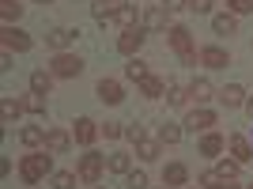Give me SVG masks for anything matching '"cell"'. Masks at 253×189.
Here are the masks:
<instances>
[{"mask_svg": "<svg viewBox=\"0 0 253 189\" xmlns=\"http://www.w3.org/2000/svg\"><path fill=\"white\" fill-rule=\"evenodd\" d=\"M163 91H167V84H163L159 76H148V80H140V94H148V98H159Z\"/></svg>", "mask_w": 253, "mask_h": 189, "instance_id": "603a6c76", "label": "cell"}, {"mask_svg": "<svg viewBox=\"0 0 253 189\" xmlns=\"http://www.w3.org/2000/svg\"><path fill=\"white\" fill-rule=\"evenodd\" d=\"M114 4H117V0H114Z\"/></svg>", "mask_w": 253, "mask_h": 189, "instance_id": "f6af8a7d", "label": "cell"}, {"mask_svg": "<svg viewBox=\"0 0 253 189\" xmlns=\"http://www.w3.org/2000/svg\"><path fill=\"white\" fill-rule=\"evenodd\" d=\"M163 182H167V186H185V182H189V170L181 167V163H167V170H163Z\"/></svg>", "mask_w": 253, "mask_h": 189, "instance_id": "9a60e30c", "label": "cell"}, {"mask_svg": "<svg viewBox=\"0 0 253 189\" xmlns=\"http://www.w3.org/2000/svg\"><path fill=\"white\" fill-rule=\"evenodd\" d=\"M49 72L61 76V80H72V76L84 72V61H80L76 53H57V57H53V64H49Z\"/></svg>", "mask_w": 253, "mask_h": 189, "instance_id": "3957f363", "label": "cell"}, {"mask_svg": "<svg viewBox=\"0 0 253 189\" xmlns=\"http://www.w3.org/2000/svg\"><path fill=\"white\" fill-rule=\"evenodd\" d=\"M95 137H98L95 121H91V117H80L76 129H72V140H76V144H95Z\"/></svg>", "mask_w": 253, "mask_h": 189, "instance_id": "7c38bea8", "label": "cell"}, {"mask_svg": "<svg viewBox=\"0 0 253 189\" xmlns=\"http://www.w3.org/2000/svg\"><path fill=\"white\" fill-rule=\"evenodd\" d=\"M125 76L128 80H148V61H140V57H128V64H125Z\"/></svg>", "mask_w": 253, "mask_h": 189, "instance_id": "44dd1931", "label": "cell"}, {"mask_svg": "<svg viewBox=\"0 0 253 189\" xmlns=\"http://www.w3.org/2000/svg\"><path fill=\"white\" fill-rule=\"evenodd\" d=\"M31 34L19 31V27H4V49H15V53H27L31 49Z\"/></svg>", "mask_w": 253, "mask_h": 189, "instance_id": "5b68a950", "label": "cell"}, {"mask_svg": "<svg viewBox=\"0 0 253 189\" xmlns=\"http://www.w3.org/2000/svg\"><path fill=\"white\" fill-rule=\"evenodd\" d=\"M72 186H76L72 170H57V174H53V189H72Z\"/></svg>", "mask_w": 253, "mask_h": 189, "instance_id": "1f68e13d", "label": "cell"}, {"mask_svg": "<svg viewBox=\"0 0 253 189\" xmlns=\"http://www.w3.org/2000/svg\"><path fill=\"white\" fill-rule=\"evenodd\" d=\"M178 140H181V129L178 125H170V121H167V125L159 129V144H178Z\"/></svg>", "mask_w": 253, "mask_h": 189, "instance_id": "4dcf8cb0", "label": "cell"}, {"mask_svg": "<svg viewBox=\"0 0 253 189\" xmlns=\"http://www.w3.org/2000/svg\"><path fill=\"white\" fill-rule=\"evenodd\" d=\"M49 170H53V151H34V155H27L19 163V178L27 182V186H38Z\"/></svg>", "mask_w": 253, "mask_h": 189, "instance_id": "6da1fadb", "label": "cell"}, {"mask_svg": "<svg viewBox=\"0 0 253 189\" xmlns=\"http://www.w3.org/2000/svg\"><path fill=\"white\" fill-rule=\"evenodd\" d=\"M201 186L204 189H238V186H234V178H223L219 170H204V174H201Z\"/></svg>", "mask_w": 253, "mask_h": 189, "instance_id": "5bb4252c", "label": "cell"}, {"mask_svg": "<svg viewBox=\"0 0 253 189\" xmlns=\"http://www.w3.org/2000/svg\"><path fill=\"white\" fill-rule=\"evenodd\" d=\"M125 178H128V189H148V174H144V170H132Z\"/></svg>", "mask_w": 253, "mask_h": 189, "instance_id": "836d02e7", "label": "cell"}, {"mask_svg": "<svg viewBox=\"0 0 253 189\" xmlns=\"http://www.w3.org/2000/svg\"><path fill=\"white\" fill-rule=\"evenodd\" d=\"M102 167H106V155H98V151H87V155L80 159V178H84V182H98Z\"/></svg>", "mask_w": 253, "mask_h": 189, "instance_id": "277c9868", "label": "cell"}, {"mask_svg": "<svg viewBox=\"0 0 253 189\" xmlns=\"http://www.w3.org/2000/svg\"><path fill=\"white\" fill-rule=\"evenodd\" d=\"M185 125H189L193 133H197V129L204 133V129L215 125V110H204V106H201V110H189V114H185Z\"/></svg>", "mask_w": 253, "mask_h": 189, "instance_id": "ba28073f", "label": "cell"}, {"mask_svg": "<svg viewBox=\"0 0 253 189\" xmlns=\"http://www.w3.org/2000/svg\"><path fill=\"white\" fill-rule=\"evenodd\" d=\"M136 151H140V159H148V163H151V159H159V140H148V137H144V140L136 144Z\"/></svg>", "mask_w": 253, "mask_h": 189, "instance_id": "f1b7e54d", "label": "cell"}, {"mask_svg": "<svg viewBox=\"0 0 253 189\" xmlns=\"http://www.w3.org/2000/svg\"><path fill=\"white\" fill-rule=\"evenodd\" d=\"M98 98H102V102H110V106H117L121 102V98H125V91H121V84H117V80H98Z\"/></svg>", "mask_w": 253, "mask_h": 189, "instance_id": "30bf717a", "label": "cell"}, {"mask_svg": "<svg viewBox=\"0 0 253 189\" xmlns=\"http://www.w3.org/2000/svg\"><path fill=\"white\" fill-rule=\"evenodd\" d=\"M250 189H253V186H250Z\"/></svg>", "mask_w": 253, "mask_h": 189, "instance_id": "bcb514c9", "label": "cell"}, {"mask_svg": "<svg viewBox=\"0 0 253 189\" xmlns=\"http://www.w3.org/2000/svg\"><path fill=\"white\" fill-rule=\"evenodd\" d=\"M125 137L132 140V144H140V140H144V129H140V125H128V129H125Z\"/></svg>", "mask_w": 253, "mask_h": 189, "instance_id": "f35d334b", "label": "cell"}, {"mask_svg": "<svg viewBox=\"0 0 253 189\" xmlns=\"http://www.w3.org/2000/svg\"><path fill=\"white\" fill-rule=\"evenodd\" d=\"M114 11H117V8H114V0H95V4H91V15H95L98 23H106Z\"/></svg>", "mask_w": 253, "mask_h": 189, "instance_id": "484cf974", "label": "cell"}, {"mask_svg": "<svg viewBox=\"0 0 253 189\" xmlns=\"http://www.w3.org/2000/svg\"><path fill=\"white\" fill-rule=\"evenodd\" d=\"M242 87H238V84H231V87H223V91H219V102L223 106H227V110H238V106H242Z\"/></svg>", "mask_w": 253, "mask_h": 189, "instance_id": "e0dca14e", "label": "cell"}, {"mask_svg": "<svg viewBox=\"0 0 253 189\" xmlns=\"http://www.w3.org/2000/svg\"><path fill=\"white\" fill-rule=\"evenodd\" d=\"M189 98L208 102V98H211V84H208V80H193V84H189Z\"/></svg>", "mask_w": 253, "mask_h": 189, "instance_id": "d4e9b609", "label": "cell"}, {"mask_svg": "<svg viewBox=\"0 0 253 189\" xmlns=\"http://www.w3.org/2000/svg\"><path fill=\"white\" fill-rule=\"evenodd\" d=\"M23 110H31V114H45V94H27V98H23Z\"/></svg>", "mask_w": 253, "mask_h": 189, "instance_id": "f546056e", "label": "cell"}, {"mask_svg": "<svg viewBox=\"0 0 253 189\" xmlns=\"http://www.w3.org/2000/svg\"><path fill=\"white\" fill-rule=\"evenodd\" d=\"M223 147H227V140H223L219 133H208V137L201 140V155H219Z\"/></svg>", "mask_w": 253, "mask_h": 189, "instance_id": "ffe728a7", "label": "cell"}, {"mask_svg": "<svg viewBox=\"0 0 253 189\" xmlns=\"http://www.w3.org/2000/svg\"><path fill=\"white\" fill-rule=\"evenodd\" d=\"M19 140H23L27 147H38V144H45V129L27 125V129H19Z\"/></svg>", "mask_w": 253, "mask_h": 189, "instance_id": "d6986e66", "label": "cell"}, {"mask_svg": "<svg viewBox=\"0 0 253 189\" xmlns=\"http://www.w3.org/2000/svg\"><path fill=\"white\" fill-rule=\"evenodd\" d=\"M185 94H189V91H178V87H174V91H170V106H181V102H185Z\"/></svg>", "mask_w": 253, "mask_h": 189, "instance_id": "ab89813d", "label": "cell"}, {"mask_svg": "<svg viewBox=\"0 0 253 189\" xmlns=\"http://www.w3.org/2000/svg\"><path fill=\"white\" fill-rule=\"evenodd\" d=\"M38 4H53V0H38Z\"/></svg>", "mask_w": 253, "mask_h": 189, "instance_id": "7bdbcfd3", "label": "cell"}, {"mask_svg": "<svg viewBox=\"0 0 253 189\" xmlns=\"http://www.w3.org/2000/svg\"><path fill=\"white\" fill-rule=\"evenodd\" d=\"M201 64H208V68H227V64H231V53L219 49V46H208V49H201Z\"/></svg>", "mask_w": 253, "mask_h": 189, "instance_id": "8fae6325", "label": "cell"}, {"mask_svg": "<svg viewBox=\"0 0 253 189\" xmlns=\"http://www.w3.org/2000/svg\"><path fill=\"white\" fill-rule=\"evenodd\" d=\"M211 31L215 34H234L238 31V19H234L231 11H227V15H215V19H211Z\"/></svg>", "mask_w": 253, "mask_h": 189, "instance_id": "7402d4cb", "label": "cell"}, {"mask_svg": "<svg viewBox=\"0 0 253 189\" xmlns=\"http://www.w3.org/2000/svg\"><path fill=\"white\" fill-rule=\"evenodd\" d=\"M163 4H167V11H178V8H189V4H185V0H163Z\"/></svg>", "mask_w": 253, "mask_h": 189, "instance_id": "60d3db41", "label": "cell"}, {"mask_svg": "<svg viewBox=\"0 0 253 189\" xmlns=\"http://www.w3.org/2000/svg\"><path fill=\"white\" fill-rule=\"evenodd\" d=\"M31 91H34V94H49V91H53V72L34 68V72H31Z\"/></svg>", "mask_w": 253, "mask_h": 189, "instance_id": "4fadbf2b", "label": "cell"}, {"mask_svg": "<svg viewBox=\"0 0 253 189\" xmlns=\"http://www.w3.org/2000/svg\"><path fill=\"white\" fill-rule=\"evenodd\" d=\"M144 23H148L151 31H163V27H167V8H151L148 15H144Z\"/></svg>", "mask_w": 253, "mask_h": 189, "instance_id": "83f0119b", "label": "cell"}, {"mask_svg": "<svg viewBox=\"0 0 253 189\" xmlns=\"http://www.w3.org/2000/svg\"><path fill=\"white\" fill-rule=\"evenodd\" d=\"M231 151H234V163H250L253 159V144L246 137H231Z\"/></svg>", "mask_w": 253, "mask_h": 189, "instance_id": "2e32d148", "label": "cell"}, {"mask_svg": "<svg viewBox=\"0 0 253 189\" xmlns=\"http://www.w3.org/2000/svg\"><path fill=\"white\" fill-rule=\"evenodd\" d=\"M189 8L197 11V15H208V11H211V0H189Z\"/></svg>", "mask_w": 253, "mask_h": 189, "instance_id": "8d00e7d4", "label": "cell"}, {"mask_svg": "<svg viewBox=\"0 0 253 189\" xmlns=\"http://www.w3.org/2000/svg\"><path fill=\"white\" fill-rule=\"evenodd\" d=\"M106 167L114 170V174H132V159H128L125 151H114V155L106 159Z\"/></svg>", "mask_w": 253, "mask_h": 189, "instance_id": "ac0fdd59", "label": "cell"}, {"mask_svg": "<svg viewBox=\"0 0 253 189\" xmlns=\"http://www.w3.org/2000/svg\"><path fill=\"white\" fill-rule=\"evenodd\" d=\"M219 174H223V178H234V174H238V163H227V159H223V163H219Z\"/></svg>", "mask_w": 253, "mask_h": 189, "instance_id": "74e56055", "label": "cell"}, {"mask_svg": "<svg viewBox=\"0 0 253 189\" xmlns=\"http://www.w3.org/2000/svg\"><path fill=\"white\" fill-rule=\"evenodd\" d=\"M170 46L181 53V64H197V57H201V53L193 49V34L185 27H170Z\"/></svg>", "mask_w": 253, "mask_h": 189, "instance_id": "7a4b0ae2", "label": "cell"}, {"mask_svg": "<svg viewBox=\"0 0 253 189\" xmlns=\"http://www.w3.org/2000/svg\"><path fill=\"white\" fill-rule=\"evenodd\" d=\"M114 19L121 23L125 31H132V27H136V8H132V4H121V8L114 11Z\"/></svg>", "mask_w": 253, "mask_h": 189, "instance_id": "cb8c5ba5", "label": "cell"}, {"mask_svg": "<svg viewBox=\"0 0 253 189\" xmlns=\"http://www.w3.org/2000/svg\"><path fill=\"white\" fill-rule=\"evenodd\" d=\"M0 114H4V121H11V117L23 114V102H15V98H4V106H0Z\"/></svg>", "mask_w": 253, "mask_h": 189, "instance_id": "d6a6232c", "label": "cell"}, {"mask_svg": "<svg viewBox=\"0 0 253 189\" xmlns=\"http://www.w3.org/2000/svg\"><path fill=\"white\" fill-rule=\"evenodd\" d=\"M102 133H106V140H117V137H125V129L117 125V121H106V125H102Z\"/></svg>", "mask_w": 253, "mask_h": 189, "instance_id": "e575fe53", "label": "cell"}, {"mask_svg": "<svg viewBox=\"0 0 253 189\" xmlns=\"http://www.w3.org/2000/svg\"><path fill=\"white\" fill-rule=\"evenodd\" d=\"M144 38H148V34L140 31V27H132V31H125V34H121V38H117V53H125V57H132V53H136L140 46H144Z\"/></svg>", "mask_w": 253, "mask_h": 189, "instance_id": "8992f818", "label": "cell"}, {"mask_svg": "<svg viewBox=\"0 0 253 189\" xmlns=\"http://www.w3.org/2000/svg\"><path fill=\"white\" fill-rule=\"evenodd\" d=\"M76 34H80V31H76ZM76 34H72V31H64V27H57V31L45 34V46H49L53 53H68V46H72Z\"/></svg>", "mask_w": 253, "mask_h": 189, "instance_id": "9c48e42d", "label": "cell"}, {"mask_svg": "<svg viewBox=\"0 0 253 189\" xmlns=\"http://www.w3.org/2000/svg\"><path fill=\"white\" fill-rule=\"evenodd\" d=\"M0 15H4V23L11 27V19H19V15H23V4H15V0H0Z\"/></svg>", "mask_w": 253, "mask_h": 189, "instance_id": "4316f807", "label": "cell"}, {"mask_svg": "<svg viewBox=\"0 0 253 189\" xmlns=\"http://www.w3.org/2000/svg\"><path fill=\"white\" fill-rule=\"evenodd\" d=\"M246 110H250V117H253V98H250V102H246Z\"/></svg>", "mask_w": 253, "mask_h": 189, "instance_id": "b9f144b4", "label": "cell"}, {"mask_svg": "<svg viewBox=\"0 0 253 189\" xmlns=\"http://www.w3.org/2000/svg\"><path fill=\"white\" fill-rule=\"evenodd\" d=\"M95 189H102V186H95Z\"/></svg>", "mask_w": 253, "mask_h": 189, "instance_id": "ee69618b", "label": "cell"}, {"mask_svg": "<svg viewBox=\"0 0 253 189\" xmlns=\"http://www.w3.org/2000/svg\"><path fill=\"white\" fill-rule=\"evenodd\" d=\"M42 147H45V151H53V155H64V151L72 147V137H68V133H61V129H49Z\"/></svg>", "mask_w": 253, "mask_h": 189, "instance_id": "52a82bcc", "label": "cell"}, {"mask_svg": "<svg viewBox=\"0 0 253 189\" xmlns=\"http://www.w3.org/2000/svg\"><path fill=\"white\" fill-rule=\"evenodd\" d=\"M231 11H234V15H250V11H253V0H231Z\"/></svg>", "mask_w": 253, "mask_h": 189, "instance_id": "d590c367", "label": "cell"}]
</instances>
